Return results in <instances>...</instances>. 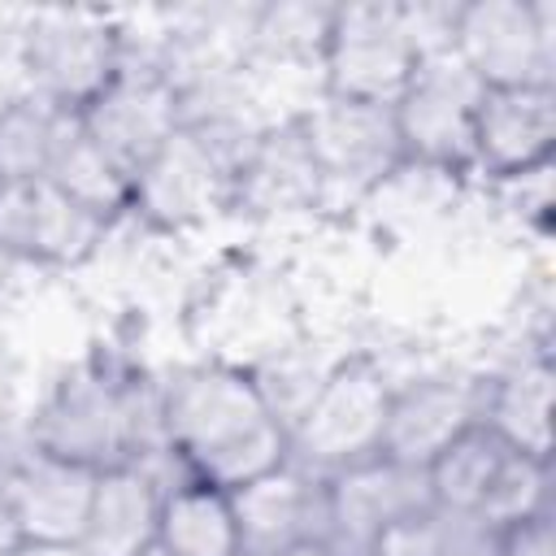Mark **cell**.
<instances>
[{"instance_id": "cell-1", "label": "cell", "mask_w": 556, "mask_h": 556, "mask_svg": "<svg viewBox=\"0 0 556 556\" xmlns=\"http://www.w3.org/2000/svg\"><path fill=\"white\" fill-rule=\"evenodd\" d=\"M161 447L182 478L235 491L291 460L287 421L261 391V378L226 365H182L156 382Z\"/></svg>"}, {"instance_id": "cell-2", "label": "cell", "mask_w": 556, "mask_h": 556, "mask_svg": "<svg viewBox=\"0 0 556 556\" xmlns=\"http://www.w3.org/2000/svg\"><path fill=\"white\" fill-rule=\"evenodd\" d=\"M26 434L35 447L91 469L148 465L165 456L156 426V387L117 378L109 369L70 374L43 400Z\"/></svg>"}, {"instance_id": "cell-3", "label": "cell", "mask_w": 556, "mask_h": 556, "mask_svg": "<svg viewBox=\"0 0 556 556\" xmlns=\"http://www.w3.org/2000/svg\"><path fill=\"white\" fill-rule=\"evenodd\" d=\"M391 382L378 374L374 361L348 356L330 365L291 421V460L313 473H339L348 465H361L382 452V426H387Z\"/></svg>"}, {"instance_id": "cell-4", "label": "cell", "mask_w": 556, "mask_h": 556, "mask_svg": "<svg viewBox=\"0 0 556 556\" xmlns=\"http://www.w3.org/2000/svg\"><path fill=\"white\" fill-rule=\"evenodd\" d=\"M417 43L408 35L404 0H348L334 4L330 35L317 61L321 96L395 104L417 70Z\"/></svg>"}, {"instance_id": "cell-5", "label": "cell", "mask_w": 556, "mask_h": 556, "mask_svg": "<svg viewBox=\"0 0 556 556\" xmlns=\"http://www.w3.org/2000/svg\"><path fill=\"white\" fill-rule=\"evenodd\" d=\"M452 52L491 87H556V0H465Z\"/></svg>"}, {"instance_id": "cell-6", "label": "cell", "mask_w": 556, "mask_h": 556, "mask_svg": "<svg viewBox=\"0 0 556 556\" xmlns=\"http://www.w3.org/2000/svg\"><path fill=\"white\" fill-rule=\"evenodd\" d=\"M22 61L39 100L78 113L122 70L117 17L96 9H30L22 26Z\"/></svg>"}, {"instance_id": "cell-7", "label": "cell", "mask_w": 556, "mask_h": 556, "mask_svg": "<svg viewBox=\"0 0 556 556\" xmlns=\"http://www.w3.org/2000/svg\"><path fill=\"white\" fill-rule=\"evenodd\" d=\"M482 83L465 70L456 52L421 56L408 87L391 104L404 161L434 174L473 169V117L482 104Z\"/></svg>"}, {"instance_id": "cell-8", "label": "cell", "mask_w": 556, "mask_h": 556, "mask_svg": "<svg viewBox=\"0 0 556 556\" xmlns=\"http://www.w3.org/2000/svg\"><path fill=\"white\" fill-rule=\"evenodd\" d=\"M295 130L321 187L339 182L348 191H369L408 165L391 104H361L317 91V100L295 117Z\"/></svg>"}, {"instance_id": "cell-9", "label": "cell", "mask_w": 556, "mask_h": 556, "mask_svg": "<svg viewBox=\"0 0 556 556\" xmlns=\"http://www.w3.org/2000/svg\"><path fill=\"white\" fill-rule=\"evenodd\" d=\"M109 226V217L70 200L48 178L0 182V256L30 265H78L104 243Z\"/></svg>"}, {"instance_id": "cell-10", "label": "cell", "mask_w": 556, "mask_h": 556, "mask_svg": "<svg viewBox=\"0 0 556 556\" xmlns=\"http://www.w3.org/2000/svg\"><path fill=\"white\" fill-rule=\"evenodd\" d=\"M430 504L421 469L387 456H369L339 473H326V534L343 556H369L374 543L408 513Z\"/></svg>"}, {"instance_id": "cell-11", "label": "cell", "mask_w": 556, "mask_h": 556, "mask_svg": "<svg viewBox=\"0 0 556 556\" xmlns=\"http://www.w3.org/2000/svg\"><path fill=\"white\" fill-rule=\"evenodd\" d=\"M78 122L130 182L143 169V161L178 130V100L156 70L122 65L109 78V87L78 109Z\"/></svg>"}, {"instance_id": "cell-12", "label": "cell", "mask_w": 556, "mask_h": 556, "mask_svg": "<svg viewBox=\"0 0 556 556\" xmlns=\"http://www.w3.org/2000/svg\"><path fill=\"white\" fill-rule=\"evenodd\" d=\"M235 195L222 165L204 152L191 130H174L130 178L126 213L143 217L152 230H191L208 222Z\"/></svg>"}, {"instance_id": "cell-13", "label": "cell", "mask_w": 556, "mask_h": 556, "mask_svg": "<svg viewBox=\"0 0 556 556\" xmlns=\"http://www.w3.org/2000/svg\"><path fill=\"white\" fill-rule=\"evenodd\" d=\"M96 478H100V469L52 456V452L35 447L30 434L17 452L0 456V491L13 504L22 534L43 539V543H78L83 539Z\"/></svg>"}, {"instance_id": "cell-14", "label": "cell", "mask_w": 556, "mask_h": 556, "mask_svg": "<svg viewBox=\"0 0 556 556\" xmlns=\"http://www.w3.org/2000/svg\"><path fill=\"white\" fill-rule=\"evenodd\" d=\"M482 421V378L469 374H421L391 387L382 452L408 469H426L456 434Z\"/></svg>"}, {"instance_id": "cell-15", "label": "cell", "mask_w": 556, "mask_h": 556, "mask_svg": "<svg viewBox=\"0 0 556 556\" xmlns=\"http://www.w3.org/2000/svg\"><path fill=\"white\" fill-rule=\"evenodd\" d=\"M556 152V87H491L473 117V169L495 182L543 174Z\"/></svg>"}, {"instance_id": "cell-16", "label": "cell", "mask_w": 556, "mask_h": 556, "mask_svg": "<svg viewBox=\"0 0 556 556\" xmlns=\"http://www.w3.org/2000/svg\"><path fill=\"white\" fill-rule=\"evenodd\" d=\"M235 526H239V552L252 556H278L308 539L326 534V478L287 460L243 486L230 491Z\"/></svg>"}, {"instance_id": "cell-17", "label": "cell", "mask_w": 556, "mask_h": 556, "mask_svg": "<svg viewBox=\"0 0 556 556\" xmlns=\"http://www.w3.org/2000/svg\"><path fill=\"white\" fill-rule=\"evenodd\" d=\"M552 352L534 348L495 378H482V426L521 456L552 460Z\"/></svg>"}, {"instance_id": "cell-18", "label": "cell", "mask_w": 556, "mask_h": 556, "mask_svg": "<svg viewBox=\"0 0 556 556\" xmlns=\"http://www.w3.org/2000/svg\"><path fill=\"white\" fill-rule=\"evenodd\" d=\"M161 495H165L161 478L143 465L100 469L78 547L87 556H139L143 547L156 543Z\"/></svg>"}, {"instance_id": "cell-19", "label": "cell", "mask_w": 556, "mask_h": 556, "mask_svg": "<svg viewBox=\"0 0 556 556\" xmlns=\"http://www.w3.org/2000/svg\"><path fill=\"white\" fill-rule=\"evenodd\" d=\"M156 543L169 556H235L239 526H235L230 491L195 482V478L165 486L161 517H156Z\"/></svg>"}, {"instance_id": "cell-20", "label": "cell", "mask_w": 556, "mask_h": 556, "mask_svg": "<svg viewBox=\"0 0 556 556\" xmlns=\"http://www.w3.org/2000/svg\"><path fill=\"white\" fill-rule=\"evenodd\" d=\"M43 178L65 191L70 200L87 204L91 213L117 222L130 204V182L122 178V169L91 143V135L83 130L78 113H61L56 122V135H52V148H48V165H43Z\"/></svg>"}, {"instance_id": "cell-21", "label": "cell", "mask_w": 556, "mask_h": 556, "mask_svg": "<svg viewBox=\"0 0 556 556\" xmlns=\"http://www.w3.org/2000/svg\"><path fill=\"white\" fill-rule=\"evenodd\" d=\"M513 460V447L504 439H495L482 421L469 426L465 434H456L421 473L430 486V504L452 508V513H482V504L491 500L504 465Z\"/></svg>"}, {"instance_id": "cell-22", "label": "cell", "mask_w": 556, "mask_h": 556, "mask_svg": "<svg viewBox=\"0 0 556 556\" xmlns=\"http://www.w3.org/2000/svg\"><path fill=\"white\" fill-rule=\"evenodd\" d=\"M495 534L473 513H452L439 504H426L408 517H400L369 556H495Z\"/></svg>"}, {"instance_id": "cell-23", "label": "cell", "mask_w": 556, "mask_h": 556, "mask_svg": "<svg viewBox=\"0 0 556 556\" xmlns=\"http://www.w3.org/2000/svg\"><path fill=\"white\" fill-rule=\"evenodd\" d=\"M334 4H308V0H287V4H256L252 22V48L248 61L269 56V61H295L317 70L326 35H330Z\"/></svg>"}, {"instance_id": "cell-24", "label": "cell", "mask_w": 556, "mask_h": 556, "mask_svg": "<svg viewBox=\"0 0 556 556\" xmlns=\"http://www.w3.org/2000/svg\"><path fill=\"white\" fill-rule=\"evenodd\" d=\"M65 109L26 96L22 104H13L0 117V182H26V178H43L48 165V148L56 135Z\"/></svg>"}, {"instance_id": "cell-25", "label": "cell", "mask_w": 556, "mask_h": 556, "mask_svg": "<svg viewBox=\"0 0 556 556\" xmlns=\"http://www.w3.org/2000/svg\"><path fill=\"white\" fill-rule=\"evenodd\" d=\"M495 556H556V521L552 513H534L495 534Z\"/></svg>"}, {"instance_id": "cell-26", "label": "cell", "mask_w": 556, "mask_h": 556, "mask_svg": "<svg viewBox=\"0 0 556 556\" xmlns=\"http://www.w3.org/2000/svg\"><path fill=\"white\" fill-rule=\"evenodd\" d=\"M26 96H35V91H30V78H26L22 35H17V39L0 43V117H4L13 104H22Z\"/></svg>"}, {"instance_id": "cell-27", "label": "cell", "mask_w": 556, "mask_h": 556, "mask_svg": "<svg viewBox=\"0 0 556 556\" xmlns=\"http://www.w3.org/2000/svg\"><path fill=\"white\" fill-rule=\"evenodd\" d=\"M26 534H22V526H17V513H13V504H9V495L0 491V556H9L17 543H22Z\"/></svg>"}, {"instance_id": "cell-28", "label": "cell", "mask_w": 556, "mask_h": 556, "mask_svg": "<svg viewBox=\"0 0 556 556\" xmlns=\"http://www.w3.org/2000/svg\"><path fill=\"white\" fill-rule=\"evenodd\" d=\"M9 556H87L78 543H43V539H22Z\"/></svg>"}, {"instance_id": "cell-29", "label": "cell", "mask_w": 556, "mask_h": 556, "mask_svg": "<svg viewBox=\"0 0 556 556\" xmlns=\"http://www.w3.org/2000/svg\"><path fill=\"white\" fill-rule=\"evenodd\" d=\"M26 13H30V9H13V4H0V43H9V39H17V35H22V26H26Z\"/></svg>"}, {"instance_id": "cell-30", "label": "cell", "mask_w": 556, "mask_h": 556, "mask_svg": "<svg viewBox=\"0 0 556 556\" xmlns=\"http://www.w3.org/2000/svg\"><path fill=\"white\" fill-rule=\"evenodd\" d=\"M278 556H343V552L330 539H308V543H295V547H287Z\"/></svg>"}, {"instance_id": "cell-31", "label": "cell", "mask_w": 556, "mask_h": 556, "mask_svg": "<svg viewBox=\"0 0 556 556\" xmlns=\"http://www.w3.org/2000/svg\"><path fill=\"white\" fill-rule=\"evenodd\" d=\"M139 556H169V552H165V547H161V543H152V547H143V552H139Z\"/></svg>"}, {"instance_id": "cell-32", "label": "cell", "mask_w": 556, "mask_h": 556, "mask_svg": "<svg viewBox=\"0 0 556 556\" xmlns=\"http://www.w3.org/2000/svg\"><path fill=\"white\" fill-rule=\"evenodd\" d=\"M235 556H252V552H235Z\"/></svg>"}]
</instances>
